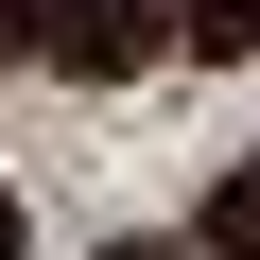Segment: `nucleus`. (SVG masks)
<instances>
[{"label": "nucleus", "instance_id": "1", "mask_svg": "<svg viewBox=\"0 0 260 260\" xmlns=\"http://www.w3.org/2000/svg\"><path fill=\"white\" fill-rule=\"evenodd\" d=\"M174 35V0H70V18H52V70H87V87H121V70H139Z\"/></svg>", "mask_w": 260, "mask_h": 260}, {"label": "nucleus", "instance_id": "2", "mask_svg": "<svg viewBox=\"0 0 260 260\" xmlns=\"http://www.w3.org/2000/svg\"><path fill=\"white\" fill-rule=\"evenodd\" d=\"M174 35H191V52H225V70H243V52H260V0H174Z\"/></svg>", "mask_w": 260, "mask_h": 260}, {"label": "nucleus", "instance_id": "3", "mask_svg": "<svg viewBox=\"0 0 260 260\" xmlns=\"http://www.w3.org/2000/svg\"><path fill=\"white\" fill-rule=\"evenodd\" d=\"M208 260H260V174H225V191H208Z\"/></svg>", "mask_w": 260, "mask_h": 260}, {"label": "nucleus", "instance_id": "4", "mask_svg": "<svg viewBox=\"0 0 260 260\" xmlns=\"http://www.w3.org/2000/svg\"><path fill=\"white\" fill-rule=\"evenodd\" d=\"M52 18H70V0H0V52H52Z\"/></svg>", "mask_w": 260, "mask_h": 260}, {"label": "nucleus", "instance_id": "5", "mask_svg": "<svg viewBox=\"0 0 260 260\" xmlns=\"http://www.w3.org/2000/svg\"><path fill=\"white\" fill-rule=\"evenodd\" d=\"M104 260H191V243H104Z\"/></svg>", "mask_w": 260, "mask_h": 260}, {"label": "nucleus", "instance_id": "6", "mask_svg": "<svg viewBox=\"0 0 260 260\" xmlns=\"http://www.w3.org/2000/svg\"><path fill=\"white\" fill-rule=\"evenodd\" d=\"M0 260H18V191H0Z\"/></svg>", "mask_w": 260, "mask_h": 260}]
</instances>
